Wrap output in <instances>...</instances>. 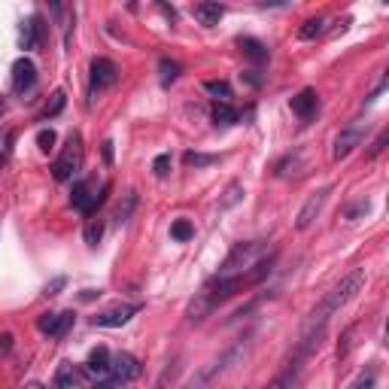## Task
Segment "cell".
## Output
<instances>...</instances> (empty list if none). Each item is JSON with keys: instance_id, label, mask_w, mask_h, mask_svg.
<instances>
[{"instance_id": "cell-1", "label": "cell", "mask_w": 389, "mask_h": 389, "mask_svg": "<svg viewBox=\"0 0 389 389\" xmlns=\"http://www.w3.org/2000/svg\"><path fill=\"white\" fill-rule=\"evenodd\" d=\"M274 262H277V256L268 253V256L258 258L253 268L243 271V274H231V277H213V280H207V283L201 286V292L195 295V301L189 304V319H192V323H198V319H204V316L210 314V310H216L219 304L228 301L231 295L243 292V289L258 286V283H262V280L271 274Z\"/></svg>"}, {"instance_id": "cell-2", "label": "cell", "mask_w": 389, "mask_h": 389, "mask_svg": "<svg viewBox=\"0 0 389 389\" xmlns=\"http://www.w3.org/2000/svg\"><path fill=\"white\" fill-rule=\"evenodd\" d=\"M362 286H365V268H353L338 286H332L329 292L323 295V301H319L316 307H314V314H310V325L325 329V323H329V319L338 314V310L344 307L347 301H353V295L359 292Z\"/></svg>"}, {"instance_id": "cell-3", "label": "cell", "mask_w": 389, "mask_h": 389, "mask_svg": "<svg viewBox=\"0 0 389 389\" xmlns=\"http://www.w3.org/2000/svg\"><path fill=\"white\" fill-rule=\"evenodd\" d=\"M247 347H249V334H247V338H238L228 350H222L219 356H213V359H210L207 365H201V368H198L195 374H192V380L186 383V389H207V386L213 383V380L222 377L225 371L231 368V365L238 362L243 353H247Z\"/></svg>"}, {"instance_id": "cell-4", "label": "cell", "mask_w": 389, "mask_h": 389, "mask_svg": "<svg viewBox=\"0 0 389 389\" xmlns=\"http://www.w3.org/2000/svg\"><path fill=\"white\" fill-rule=\"evenodd\" d=\"M265 253H268V243H265V240L238 243V247H234L231 253L225 256V262H222V268H219L216 277H231V274L249 271V268H253V265L258 262V258H265Z\"/></svg>"}, {"instance_id": "cell-5", "label": "cell", "mask_w": 389, "mask_h": 389, "mask_svg": "<svg viewBox=\"0 0 389 389\" xmlns=\"http://www.w3.org/2000/svg\"><path fill=\"white\" fill-rule=\"evenodd\" d=\"M82 162H86V146H82V137L73 131L70 137H67L61 155L55 158V164H52V177H55L58 182L73 180L76 173L82 171Z\"/></svg>"}, {"instance_id": "cell-6", "label": "cell", "mask_w": 389, "mask_h": 389, "mask_svg": "<svg viewBox=\"0 0 389 389\" xmlns=\"http://www.w3.org/2000/svg\"><path fill=\"white\" fill-rule=\"evenodd\" d=\"M106 192H110V182H101V192H95L88 180H79V182H73L70 204L79 213H86V216H95V210L106 201Z\"/></svg>"}, {"instance_id": "cell-7", "label": "cell", "mask_w": 389, "mask_h": 389, "mask_svg": "<svg viewBox=\"0 0 389 389\" xmlns=\"http://www.w3.org/2000/svg\"><path fill=\"white\" fill-rule=\"evenodd\" d=\"M362 140H365V125H362V122H353V125L341 128L338 137H334V143H332V158H334V162L347 158Z\"/></svg>"}, {"instance_id": "cell-8", "label": "cell", "mask_w": 389, "mask_h": 389, "mask_svg": "<svg viewBox=\"0 0 389 389\" xmlns=\"http://www.w3.org/2000/svg\"><path fill=\"white\" fill-rule=\"evenodd\" d=\"M137 314H140V304H116V307L101 310L97 316H91V325L95 329H119V325H125Z\"/></svg>"}, {"instance_id": "cell-9", "label": "cell", "mask_w": 389, "mask_h": 389, "mask_svg": "<svg viewBox=\"0 0 389 389\" xmlns=\"http://www.w3.org/2000/svg\"><path fill=\"white\" fill-rule=\"evenodd\" d=\"M140 359H134L131 353H110V377L116 383H131L134 377H140Z\"/></svg>"}, {"instance_id": "cell-10", "label": "cell", "mask_w": 389, "mask_h": 389, "mask_svg": "<svg viewBox=\"0 0 389 389\" xmlns=\"http://www.w3.org/2000/svg\"><path fill=\"white\" fill-rule=\"evenodd\" d=\"M76 314L73 310H61V314H40L37 316V329H40L43 334H49V338H61V334H67V329L73 325Z\"/></svg>"}, {"instance_id": "cell-11", "label": "cell", "mask_w": 389, "mask_h": 389, "mask_svg": "<svg viewBox=\"0 0 389 389\" xmlns=\"http://www.w3.org/2000/svg\"><path fill=\"white\" fill-rule=\"evenodd\" d=\"M116 79H119V67L113 64L110 58H95L91 61V95L116 86Z\"/></svg>"}, {"instance_id": "cell-12", "label": "cell", "mask_w": 389, "mask_h": 389, "mask_svg": "<svg viewBox=\"0 0 389 389\" xmlns=\"http://www.w3.org/2000/svg\"><path fill=\"white\" fill-rule=\"evenodd\" d=\"M329 192H332V189L325 186V189H319V192H314V195L307 198V201H304V207L298 210V219H295V228H298V231H304V228L314 225V219H316L319 213H323V207H325V198H329Z\"/></svg>"}, {"instance_id": "cell-13", "label": "cell", "mask_w": 389, "mask_h": 389, "mask_svg": "<svg viewBox=\"0 0 389 389\" xmlns=\"http://www.w3.org/2000/svg\"><path fill=\"white\" fill-rule=\"evenodd\" d=\"M34 82H37V67H34V61L30 58H15V64H12V88H15V95H25V91L34 88Z\"/></svg>"}, {"instance_id": "cell-14", "label": "cell", "mask_w": 389, "mask_h": 389, "mask_svg": "<svg viewBox=\"0 0 389 389\" xmlns=\"http://www.w3.org/2000/svg\"><path fill=\"white\" fill-rule=\"evenodd\" d=\"M289 106H292L295 116L307 125V122L316 116V110H319V95L314 88H304V91H298V95L292 97V101H289Z\"/></svg>"}, {"instance_id": "cell-15", "label": "cell", "mask_w": 389, "mask_h": 389, "mask_svg": "<svg viewBox=\"0 0 389 389\" xmlns=\"http://www.w3.org/2000/svg\"><path fill=\"white\" fill-rule=\"evenodd\" d=\"M40 40H43V21H40V15H28V19L21 21V28H19L21 49H37Z\"/></svg>"}, {"instance_id": "cell-16", "label": "cell", "mask_w": 389, "mask_h": 389, "mask_svg": "<svg viewBox=\"0 0 389 389\" xmlns=\"http://www.w3.org/2000/svg\"><path fill=\"white\" fill-rule=\"evenodd\" d=\"M301 365H304V362H301V359H295V356H292V359L286 362V368L280 371V374L274 377L265 389H295V383H298V374H301Z\"/></svg>"}, {"instance_id": "cell-17", "label": "cell", "mask_w": 389, "mask_h": 389, "mask_svg": "<svg viewBox=\"0 0 389 389\" xmlns=\"http://www.w3.org/2000/svg\"><path fill=\"white\" fill-rule=\"evenodd\" d=\"M192 15L198 21H201L204 28H213L219 25V19L225 15V6L222 3H207V0H201V3H192Z\"/></svg>"}, {"instance_id": "cell-18", "label": "cell", "mask_w": 389, "mask_h": 389, "mask_svg": "<svg viewBox=\"0 0 389 389\" xmlns=\"http://www.w3.org/2000/svg\"><path fill=\"white\" fill-rule=\"evenodd\" d=\"M86 368L91 371V374H97V380L110 377V350H106V347H97V350H91V356H88Z\"/></svg>"}, {"instance_id": "cell-19", "label": "cell", "mask_w": 389, "mask_h": 389, "mask_svg": "<svg viewBox=\"0 0 389 389\" xmlns=\"http://www.w3.org/2000/svg\"><path fill=\"white\" fill-rule=\"evenodd\" d=\"M238 46L243 49V55H247L249 61H256V64H262V61H268V46H265L262 40H256V37H240Z\"/></svg>"}, {"instance_id": "cell-20", "label": "cell", "mask_w": 389, "mask_h": 389, "mask_svg": "<svg viewBox=\"0 0 389 389\" xmlns=\"http://www.w3.org/2000/svg\"><path fill=\"white\" fill-rule=\"evenodd\" d=\"M240 113L231 104H213V122L216 125H238Z\"/></svg>"}, {"instance_id": "cell-21", "label": "cell", "mask_w": 389, "mask_h": 389, "mask_svg": "<svg viewBox=\"0 0 389 389\" xmlns=\"http://www.w3.org/2000/svg\"><path fill=\"white\" fill-rule=\"evenodd\" d=\"M204 91L216 97V104H228V97H231V86L225 79H207L204 82Z\"/></svg>"}, {"instance_id": "cell-22", "label": "cell", "mask_w": 389, "mask_h": 389, "mask_svg": "<svg viewBox=\"0 0 389 389\" xmlns=\"http://www.w3.org/2000/svg\"><path fill=\"white\" fill-rule=\"evenodd\" d=\"M171 238L180 240V243L192 240L195 238V225L189 222V219H173V222H171Z\"/></svg>"}, {"instance_id": "cell-23", "label": "cell", "mask_w": 389, "mask_h": 389, "mask_svg": "<svg viewBox=\"0 0 389 389\" xmlns=\"http://www.w3.org/2000/svg\"><path fill=\"white\" fill-rule=\"evenodd\" d=\"M240 198H243V186H240V182H228V189L222 192V198H219V210H231Z\"/></svg>"}, {"instance_id": "cell-24", "label": "cell", "mask_w": 389, "mask_h": 389, "mask_svg": "<svg viewBox=\"0 0 389 389\" xmlns=\"http://www.w3.org/2000/svg\"><path fill=\"white\" fill-rule=\"evenodd\" d=\"M374 386H377V368H374V365L362 368L359 374H356L353 383H350V389H374Z\"/></svg>"}, {"instance_id": "cell-25", "label": "cell", "mask_w": 389, "mask_h": 389, "mask_svg": "<svg viewBox=\"0 0 389 389\" xmlns=\"http://www.w3.org/2000/svg\"><path fill=\"white\" fill-rule=\"evenodd\" d=\"M64 104H67V95L64 91H52V97H49V104H46V110H43V119H55L61 110H64Z\"/></svg>"}, {"instance_id": "cell-26", "label": "cell", "mask_w": 389, "mask_h": 389, "mask_svg": "<svg viewBox=\"0 0 389 389\" xmlns=\"http://www.w3.org/2000/svg\"><path fill=\"white\" fill-rule=\"evenodd\" d=\"M76 383V368L73 365H61L55 371V389H73Z\"/></svg>"}, {"instance_id": "cell-27", "label": "cell", "mask_w": 389, "mask_h": 389, "mask_svg": "<svg viewBox=\"0 0 389 389\" xmlns=\"http://www.w3.org/2000/svg\"><path fill=\"white\" fill-rule=\"evenodd\" d=\"M180 70H182V67L177 64V61H171V58H162V61H158V73H162V82H164V86H171V82L180 76Z\"/></svg>"}, {"instance_id": "cell-28", "label": "cell", "mask_w": 389, "mask_h": 389, "mask_svg": "<svg viewBox=\"0 0 389 389\" xmlns=\"http://www.w3.org/2000/svg\"><path fill=\"white\" fill-rule=\"evenodd\" d=\"M134 207H137V192H128L125 195V201L116 207V222L122 225V222H128L131 219V213H134Z\"/></svg>"}, {"instance_id": "cell-29", "label": "cell", "mask_w": 389, "mask_h": 389, "mask_svg": "<svg viewBox=\"0 0 389 389\" xmlns=\"http://www.w3.org/2000/svg\"><path fill=\"white\" fill-rule=\"evenodd\" d=\"M323 28H325V19H319V15H316V19L304 21V28L298 30V37H301V40H314V37L323 34Z\"/></svg>"}, {"instance_id": "cell-30", "label": "cell", "mask_w": 389, "mask_h": 389, "mask_svg": "<svg viewBox=\"0 0 389 389\" xmlns=\"http://www.w3.org/2000/svg\"><path fill=\"white\" fill-rule=\"evenodd\" d=\"M182 162H186L189 167H210L219 162V155H204V152H186L182 155Z\"/></svg>"}, {"instance_id": "cell-31", "label": "cell", "mask_w": 389, "mask_h": 389, "mask_svg": "<svg viewBox=\"0 0 389 389\" xmlns=\"http://www.w3.org/2000/svg\"><path fill=\"white\" fill-rule=\"evenodd\" d=\"M368 210H371V201L359 198V201H353V204H350V207L344 210V216H347V219H359V216H365Z\"/></svg>"}, {"instance_id": "cell-32", "label": "cell", "mask_w": 389, "mask_h": 389, "mask_svg": "<svg viewBox=\"0 0 389 389\" xmlns=\"http://www.w3.org/2000/svg\"><path fill=\"white\" fill-rule=\"evenodd\" d=\"M55 140H58V137H55V131H52V128H43V131L37 134V146H40L43 152H52V149H55Z\"/></svg>"}, {"instance_id": "cell-33", "label": "cell", "mask_w": 389, "mask_h": 389, "mask_svg": "<svg viewBox=\"0 0 389 389\" xmlns=\"http://www.w3.org/2000/svg\"><path fill=\"white\" fill-rule=\"evenodd\" d=\"M101 234H104V225L97 222V219H91V222L86 225V243H88V247H97Z\"/></svg>"}, {"instance_id": "cell-34", "label": "cell", "mask_w": 389, "mask_h": 389, "mask_svg": "<svg viewBox=\"0 0 389 389\" xmlns=\"http://www.w3.org/2000/svg\"><path fill=\"white\" fill-rule=\"evenodd\" d=\"M152 171H155V177H167V173H171V155H158L155 162H152Z\"/></svg>"}, {"instance_id": "cell-35", "label": "cell", "mask_w": 389, "mask_h": 389, "mask_svg": "<svg viewBox=\"0 0 389 389\" xmlns=\"http://www.w3.org/2000/svg\"><path fill=\"white\" fill-rule=\"evenodd\" d=\"M386 131H380V137L374 140V146H371V152H368V158H374V155H380V152H383V146H386Z\"/></svg>"}, {"instance_id": "cell-36", "label": "cell", "mask_w": 389, "mask_h": 389, "mask_svg": "<svg viewBox=\"0 0 389 389\" xmlns=\"http://www.w3.org/2000/svg\"><path fill=\"white\" fill-rule=\"evenodd\" d=\"M91 389H122V383H116L113 377H104V380H95Z\"/></svg>"}, {"instance_id": "cell-37", "label": "cell", "mask_w": 389, "mask_h": 389, "mask_svg": "<svg viewBox=\"0 0 389 389\" xmlns=\"http://www.w3.org/2000/svg\"><path fill=\"white\" fill-rule=\"evenodd\" d=\"M240 79L247 82V86H253V88H258V86H262V76H256V70H247V73H240Z\"/></svg>"}, {"instance_id": "cell-38", "label": "cell", "mask_w": 389, "mask_h": 389, "mask_svg": "<svg viewBox=\"0 0 389 389\" xmlns=\"http://www.w3.org/2000/svg\"><path fill=\"white\" fill-rule=\"evenodd\" d=\"M64 283H67V280H64V277H55V280H52V283H49V286H46V289H43V295H58V289H61V286H64Z\"/></svg>"}, {"instance_id": "cell-39", "label": "cell", "mask_w": 389, "mask_h": 389, "mask_svg": "<svg viewBox=\"0 0 389 389\" xmlns=\"http://www.w3.org/2000/svg\"><path fill=\"white\" fill-rule=\"evenodd\" d=\"M82 301H91V298H101V289H86V292L79 295Z\"/></svg>"}, {"instance_id": "cell-40", "label": "cell", "mask_w": 389, "mask_h": 389, "mask_svg": "<svg viewBox=\"0 0 389 389\" xmlns=\"http://www.w3.org/2000/svg\"><path fill=\"white\" fill-rule=\"evenodd\" d=\"M104 162H106V164H110V162H113V143H110V140H106V143H104Z\"/></svg>"}, {"instance_id": "cell-41", "label": "cell", "mask_w": 389, "mask_h": 389, "mask_svg": "<svg viewBox=\"0 0 389 389\" xmlns=\"http://www.w3.org/2000/svg\"><path fill=\"white\" fill-rule=\"evenodd\" d=\"M12 347V334H3V338H0V350H3V353H6V350H10Z\"/></svg>"}, {"instance_id": "cell-42", "label": "cell", "mask_w": 389, "mask_h": 389, "mask_svg": "<svg viewBox=\"0 0 389 389\" xmlns=\"http://www.w3.org/2000/svg\"><path fill=\"white\" fill-rule=\"evenodd\" d=\"M158 10H162V12L167 15V19H177V12H173V6H164V3H162V6H158Z\"/></svg>"}, {"instance_id": "cell-43", "label": "cell", "mask_w": 389, "mask_h": 389, "mask_svg": "<svg viewBox=\"0 0 389 389\" xmlns=\"http://www.w3.org/2000/svg\"><path fill=\"white\" fill-rule=\"evenodd\" d=\"M25 389H46V386H43V383H28Z\"/></svg>"}, {"instance_id": "cell-44", "label": "cell", "mask_w": 389, "mask_h": 389, "mask_svg": "<svg viewBox=\"0 0 389 389\" xmlns=\"http://www.w3.org/2000/svg\"><path fill=\"white\" fill-rule=\"evenodd\" d=\"M6 164V152H0V167H3Z\"/></svg>"}, {"instance_id": "cell-45", "label": "cell", "mask_w": 389, "mask_h": 389, "mask_svg": "<svg viewBox=\"0 0 389 389\" xmlns=\"http://www.w3.org/2000/svg\"><path fill=\"white\" fill-rule=\"evenodd\" d=\"M0 116H3V101H0Z\"/></svg>"}]
</instances>
